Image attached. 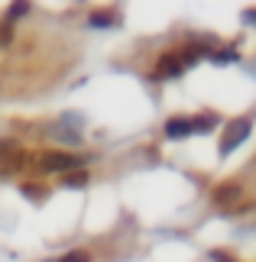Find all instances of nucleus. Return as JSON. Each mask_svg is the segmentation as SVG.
Returning a JSON list of instances; mask_svg holds the SVG:
<instances>
[{
	"mask_svg": "<svg viewBox=\"0 0 256 262\" xmlns=\"http://www.w3.org/2000/svg\"><path fill=\"white\" fill-rule=\"evenodd\" d=\"M88 185V172H68L65 175V188H85Z\"/></svg>",
	"mask_w": 256,
	"mask_h": 262,
	"instance_id": "1a4fd4ad",
	"label": "nucleus"
},
{
	"mask_svg": "<svg viewBox=\"0 0 256 262\" xmlns=\"http://www.w3.org/2000/svg\"><path fill=\"white\" fill-rule=\"evenodd\" d=\"M91 26H117L120 23V16H117V10H97V13H91V19H88Z\"/></svg>",
	"mask_w": 256,
	"mask_h": 262,
	"instance_id": "423d86ee",
	"label": "nucleus"
},
{
	"mask_svg": "<svg viewBox=\"0 0 256 262\" xmlns=\"http://www.w3.org/2000/svg\"><path fill=\"white\" fill-rule=\"evenodd\" d=\"M214 126H218V117L214 114H201V117L191 120V133H211Z\"/></svg>",
	"mask_w": 256,
	"mask_h": 262,
	"instance_id": "0eeeda50",
	"label": "nucleus"
},
{
	"mask_svg": "<svg viewBox=\"0 0 256 262\" xmlns=\"http://www.w3.org/2000/svg\"><path fill=\"white\" fill-rule=\"evenodd\" d=\"M240 198V185H221L218 191H214V201L218 204H230V201Z\"/></svg>",
	"mask_w": 256,
	"mask_h": 262,
	"instance_id": "6e6552de",
	"label": "nucleus"
},
{
	"mask_svg": "<svg viewBox=\"0 0 256 262\" xmlns=\"http://www.w3.org/2000/svg\"><path fill=\"white\" fill-rule=\"evenodd\" d=\"M26 159H29V156L13 143V139H0V175L23 168V165H26Z\"/></svg>",
	"mask_w": 256,
	"mask_h": 262,
	"instance_id": "7ed1b4c3",
	"label": "nucleus"
},
{
	"mask_svg": "<svg viewBox=\"0 0 256 262\" xmlns=\"http://www.w3.org/2000/svg\"><path fill=\"white\" fill-rule=\"evenodd\" d=\"M23 13H29V4H10V13H7V23H13V19H19Z\"/></svg>",
	"mask_w": 256,
	"mask_h": 262,
	"instance_id": "9d476101",
	"label": "nucleus"
},
{
	"mask_svg": "<svg viewBox=\"0 0 256 262\" xmlns=\"http://www.w3.org/2000/svg\"><path fill=\"white\" fill-rule=\"evenodd\" d=\"M39 168L43 172H68V168H78L81 159L71 156V152H55V149H49V152H39Z\"/></svg>",
	"mask_w": 256,
	"mask_h": 262,
	"instance_id": "f03ea898",
	"label": "nucleus"
},
{
	"mask_svg": "<svg viewBox=\"0 0 256 262\" xmlns=\"http://www.w3.org/2000/svg\"><path fill=\"white\" fill-rule=\"evenodd\" d=\"M10 39H13V23H0V46H10Z\"/></svg>",
	"mask_w": 256,
	"mask_h": 262,
	"instance_id": "9b49d317",
	"label": "nucleus"
},
{
	"mask_svg": "<svg viewBox=\"0 0 256 262\" xmlns=\"http://www.w3.org/2000/svg\"><path fill=\"white\" fill-rule=\"evenodd\" d=\"M237 58V49H221V52H214V62H233Z\"/></svg>",
	"mask_w": 256,
	"mask_h": 262,
	"instance_id": "f8f14e48",
	"label": "nucleus"
},
{
	"mask_svg": "<svg viewBox=\"0 0 256 262\" xmlns=\"http://www.w3.org/2000/svg\"><path fill=\"white\" fill-rule=\"evenodd\" d=\"M211 259H214V262H237V259H233V256H227V253H221V249H214V253H211Z\"/></svg>",
	"mask_w": 256,
	"mask_h": 262,
	"instance_id": "4468645a",
	"label": "nucleus"
},
{
	"mask_svg": "<svg viewBox=\"0 0 256 262\" xmlns=\"http://www.w3.org/2000/svg\"><path fill=\"white\" fill-rule=\"evenodd\" d=\"M58 262H88V253H81V249H78V253H65Z\"/></svg>",
	"mask_w": 256,
	"mask_h": 262,
	"instance_id": "ddd939ff",
	"label": "nucleus"
},
{
	"mask_svg": "<svg viewBox=\"0 0 256 262\" xmlns=\"http://www.w3.org/2000/svg\"><path fill=\"white\" fill-rule=\"evenodd\" d=\"M23 191H29L33 198H43V194H46V191H43V188H36V185H23Z\"/></svg>",
	"mask_w": 256,
	"mask_h": 262,
	"instance_id": "2eb2a0df",
	"label": "nucleus"
},
{
	"mask_svg": "<svg viewBox=\"0 0 256 262\" xmlns=\"http://www.w3.org/2000/svg\"><path fill=\"white\" fill-rule=\"evenodd\" d=\"M188 133H191V120L188 117H172L166 123V136H172V139H175V136H188Z\"/></svg>",
	"mask_w": 256,
	"mask_h": 262,
	"instance_id": "39448f33",
	"label": "nucleus"
},
{
	"mask_svg": "<svg viewBox=\"0 0 256 262\" xmlns=\"http://www.w3.org/2000/svg\"><path fill=\"white\" fill-rule=\"evenodd\" d=\"M182 72V62H179V52H166L156 65V78H175Z\"/></svg>",
	"mask_w": 256,
	"mask_h": 262,
	"instance_id": "20e7f679",
	"label": "nucleus"
},
{
	"mask_svg": "<svg viewBox=\"0 0 256 262\" xmlns=\"http://www.w3.org/2000/svg\"><path fill=\"white\" fill-rule=\"evenodd\" d=\"M250 117H240V120H230L227 129H224V143H221V156H230L233 149H237L240 143H247V136H250Z\"/></svg>",
	"mask_w": 256,
	"mask_h": 262,
	"instance_id": "f257e3e1",
	"label": "nucleus"
}]
</instances>
